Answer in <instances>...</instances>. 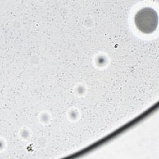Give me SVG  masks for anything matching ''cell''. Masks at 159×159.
<instances>
[{
  "mask_svg": "<svg viewBox=\"0 0 159 159\" xmlns=\"http://www.w3.org/2000/svg\"><path fill=\"white\" fill-rule=\"evenodd\" d=\"M135 23L140 31L145 34L152 33L158 25L157 14L152 8H143L136 14Z\"/></svg>",
  "mask_w": 159,
  "mask_h": 159,
  "instance_id": "1",
  "label": "cell"
}]
</instances>
